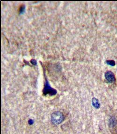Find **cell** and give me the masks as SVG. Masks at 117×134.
Returning <instances> with one entry per match:
<instances>
[{"label": "cell", "mask_w": 117, "mask_h": 134, "mask_svg": "<svg viewBox=\"0 0 117 134\" xmlns=\"http://www.w3.org/2000/svg\"><path fill=\"white\" fill-rule=\"evenodd\" d=\"M64 120L63 114L60 111L54 112L51 115V120L52 122L55 125H59L62 123Z\"/></svg>", "instance_id": "obj_1"}, {"label": "cell", "mask_w": 117, "mask_h": 134, "mask_svg": "<svg viewBox=\"0 0 117 134\" xmlns=\"http://www.w3.org/2000/svg\"><path fill=\"white\" fill-rule=\"evenodd\" d=\"M43 94L45 95H47V94H49L51 96H52V95H55L57 93V91L55 89L52 88L49 82L46 79V82H45V84L44 85V88L43 91Z\"/></svg>", "instance_id": "obj_2"}, {"label": "cell", "mask_w": 117, "mask_h": 134, "mask_svg": "<svg viewBox=\"0 0 117 134\" xmlns=\"http://www.w3.org/2000/svg\"><path fill=\"white\" fill-rule=\"evenodd\" d=\"M109 130L112 134H117V119L112 117L109 120Z\"/></svg>", "instance_id": "obj_3"}, {"label": "cell", "mask_w": 117, "mask_h": 134, "mask_svg": "<svg viewBox=\"0 0 117 134\" xmlns=\"http://www.w3.org/2000/svg\"><path fill=\"white\" fill-rule=\"evenodd\" d=\"M105 78L106 80L111 83L115 82L116 81L115 77L114 74L112 71H108L105 72Z\"/></svg>", "instance_id": "obj_4"}, {"label": "cell", "mask_w": 117, "mask_h": 134, "mask_svg": "<svg viewBox=\"0 0 117 134\" xmlns=\"http://www.w3.org/2000/svg\"><path fill=\"white\" fill-rule=\"evenodd\" d=\"M92 103L94 107L96 109L99 108L100 107V103L97 99L95 98H93L92 100Z\"/></svg>", "instance_id": "obj_5"}, {"label": "cell", "mask_w": 117, "mask_h": 134, "mask_svg": "<svg viewBox=\"0 0 117 134\" xmlns=\"http://www.w3.org/2000/svg\"><path fill=\"white\" fill-rule=\"evenodd\" d=\"M25 7L24 5H22L20 8V9H19V13L22 14H23L25 12Z\"/></svg>", "instance_id": "obj_6"}, {"label": "cell", "mask_w": 117, "mask_h": 134, "mask_svg": "<svg viewBox=\"0 0 117 134\" xmlns=\"http://www.w3.org/2000/svg\"><path fill=\"white\" fill-rule=\"evenodd\" d=\"M107 64L111 65V66H114L115 65V62L113 60H108L106 61Z\"/></svg>", "instance_id": "obj_7"}, {"label": "cell", "mask_w": 117, "mask_h": 134, "mask_svg": "<svg viewBox=\"0 0 117 134\" xmlns=\"http://www.w3.org/2000/svg\"><path fill=\"white\" fill-rule=\"evenodd\" d=\"M30 62L31 63L33 64V65H36L37 64V61L36 60H35L34 59H32L31 61H30Z\"/></svg>", "instance_id": "obj_8"}, {"label": "cell", "mask_w": 117, "mask_h": 134, "mask_svg": "<svg viewBox=\"0 0 117 134\" xmlns=\"http://www.w3.org/2000/svg\"><path fill=\"white\" fill-rule=\"evenodd\" d=\"M29 123L30 124H32L33 123V121L32 120H30L29 121Z\"/></svg>", "instance_id": "obj_9"}]
</instances>
